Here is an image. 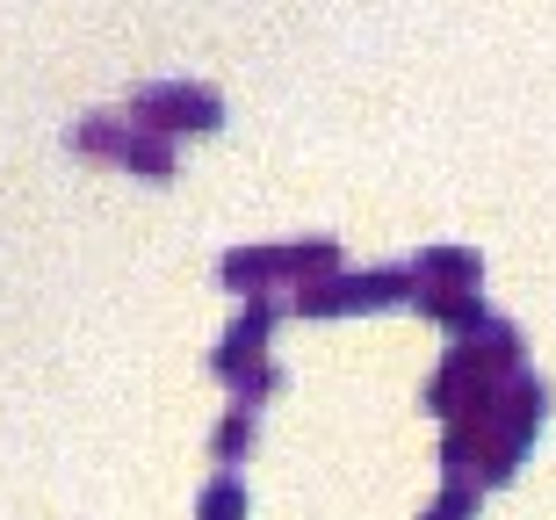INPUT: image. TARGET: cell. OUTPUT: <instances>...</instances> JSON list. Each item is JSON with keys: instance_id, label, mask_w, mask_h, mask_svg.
<instances>
[{"instance_id": "obj_7", "label": "cell", "mask_w": 556, "mask_h": 520, "mask_svg": "<svg viewBox=\"0 0 556 520\" xmlns=\"http://www.w3.org/2000/svg\"><path fill=\"white\" fill-rule=\"evenodd\" d=\"M275 312H282V304H275L268 290H253L247 304L231 312V326H225V333H217V347H210V369H217V376H231V383H239V376H247L253 362H268V333H275Z\"/></svg>"}, {"instance_id": "obj_10", "label": "cell", "mask_w": 556, "mask_h": 520, "mask_svg": "<svg viewBox=\"0 0 556 520\" xmlns=\"http://www.w3.org/2000/svg\"><path fill=\"white\" fill-rule=\"evenodd\" d=\"M253 513V492L239 470H217V478L195 492V520H247Z\"/></svg>"}, {"instance_id": "obj_6", "label": "cell", "mask_w": 556, "mask_h": 520, "mask_svg": "<svg viewBox=\"0 0 556 520\" xmlns=\"http://www.w3.org/2000/svg\"><path fill=\"white\" fill-rule=\"evenodd\" d=\"M130 116L138 124H152V130H217L225 124V94L210 80H144V87H130Z\"/></svg>"}, {"instance_id": "obj_1", "label": "cell", "mask_w": 556, "mask_h": 520, "mask_svg": "<svg viewBox=\"0 0 556 520\" xmlns=\"http://www.w3.org/2000/svg\"><path fill=\"white\" fill-rule=\"evenodd\" d=\"M528 333H520V318H506V312H492L484 326H470V333H455V347L433 362V376H427V405L441 419L448 413H463V405H477V397H492V383H506V376L528 362Z\"/></svg>"}, {"instance_id": "obj_11", "label": "cell", "mask_w": 556, "mask_h": 520, "mask_svg": "<svg viewBox=\"0 0 556 520\" xmlns=\"http://www.w3.org/2000/svg\"><path fill=\"white\" fill-rule=\"evenodd\" d=\"M253 434H261V405H239V397H231L225 419L210 427V456H217V462H239L253 448Z\"/></svg>"}, {"instance_id": "obj_4", "label": "cell", "mask_w": 556, "mask_h": 520, "mask_svg": "<svg viewBox=\"0 0 556 520\" xmlns=\"http://www.w3.org/2000/svg\"><path fill=\"white\" fill-rule=\"evenodd\" d=\"M65 145L80 152H109V160H124L130 174H152V181H166L174 174V138L152 124H138L130 109H87L80 124L65 130Z\"/></svg>"}, {"instance_id": "obj_2", "label": "cell", "mask_w": 556, "mask_h": 520, "mask_svg": "<svg viewBox=\"0 0 556 520\" xmlns=\"http://www.w3.org/2000/svg\"><path fill=\"white\" fill-rule=\"evenodd\" d=\"M520 448L528 441H514L506 427H498L484 405H463V413L441 419V478L448 484H506L520 470Z\"/></svg>"}, {"instance_id": "obj_3", "label": "cell", "mask_w": 556, "mask_h": 520, "mask_svg": "<svg viewBox=\"0 0 556 520\" xmlns=\"http://www.w3.org/2000/svg\"><path fill=\"white\" fill-rule=\"evenodd\" d=\"M340 268V246L332 231H311V239H282V246H225L217 253V275L231 290H268V282H311V275Z\"/></svg>"}, {"instance_id": "obj_12", "label": "cell", "mask_w": 556, "mask_h": 520, "mask_svg": "<svg viewBox=\"0 0 556 520\" xmlns=\"http://www.w3.org/2000/svg\"><path fill=\"white\" fill-rule=\"evenodd\" d=\"M419 520H477V484H441Z\"/></svg>"}, {"instance_id": "obj_5", "label": "cell", "mask_w": 556, "mask_h": 520, "mask_svg": "<svg viewBox=\"0 0 556 520\" xmlns=\"http://www.w3.org/2000/svg\"><path fill=\"white\" fill-rule=\"evenodd\" d=\"M391 296H413V261H383V268H332L296 282V312L326 318V312H362V304H391Z\"/></svg>"}, {"instance_id": "obj_8", "label": "cell", "mask_w": 556, "mask_h": 520, "mask_svg": "<svg viewBox=\"0 0 556 520\" xmlns=\"http://www.w3.org/2000/svg\"><path fill=\"white\" fill-rule=\"evenodd\" d=\"M413 312L441 318V326H455V333H470V326H484L492 318V304H484V290H463V282H413V296H405Z\"/></svg>"}, {"instance_id": "obj_9", "label": "cell", "mask_w": 556, "mask_h": 520, "mask_svg": "<svg viewBox=\"0 0 556 520\" xmlns=\"http://www.w3.org/2000/svg\"><path fill=\"white\" fill-rule=\"evenodd\" d=\"M413 282H463V290H477L484 282V253L477 246H419Z\"/></svg>"}]
</instances>
